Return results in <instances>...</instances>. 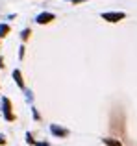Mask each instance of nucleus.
Segmentation results:
<instances>
[{"mask_svg": "<svg viewBox=\"0 0 137 146\" xmlns=\"http://www.w3.org/2000/svg\"><path fill=\"white\" fill-rule=\"evenodd\" d=\"M2 111H4V115H6L7 120H13V115H11V104H9L7 98H2Z\"/></svg>", "mask_w": 137, "mask_h": 146, "instance_id": "obj_1", "label": "nucleus"}, {"mask_svg": "<svg viewBox=\"0 0 137 146\" xmlns=\"http://www.w3.org/2000/svg\"><path fill=\"white\" fill-rule=\"evenodd\" d=\"M102 19L109 22H117L120 19H124V13H102Z\"/></svg>", "mask_w": 137, "mask_h": 146, "instance_id": "obj_2", "label": "nucleus"}, {"mask_svg": "<svg viewBox=\"0 0 137 146\" xmlns=\"http://www.w3.org/2000/svg\"><path fill=\"white\" fill-rule=\"evenodd\" d=\"M37 22H39V24H47V22H50V21H54V15L52 13H41L39 17L35 19Z\"/></svg>", "mask_w": 137, "mask_h": 146, "instance_id": "obj_3", "label": "nucleus"}, {"mask_svg": "<svg viewBox=\"0 0 137 146\" xmlns=\"http://www.w3.org/2000/svg\"><path fill=\"white\" fill-rule=\"evenodd\" d=\"M50 131L54 133V135H58V137H65L67 133H68L67 129H63V128H58L56 124H52V126H50Z\"/></svg>", "mask_w": 137, "mask_h": 146, "instance_id": "obj_4", "label": "nucleus"}, {"mask_svg": "<svg viewBox=\"0 0 137 146\" xmlns=\"http://www.w3.org/2000/svg\"><path fill=\"white\" fill-rule=\"evenodd\" d=\"M13 78L17 82L19 87H24V82H22V76H21V70H13Z\"/></svg>", "mask_w": 137, "mask_h": 146, "instance_id": "obj_5", "label": "nucleus"}, {"mask_svg": "<svg viewBox=\"0 0 137 146\" xmlns=\"http://www.w3.org/2000/svg\"><path fill=\"white\" fill-rule=\"evenodd\" d=\"M7 32H9V26H7V24H2V26H0V37H4Z\"/></svg>", "mask_w": 137, "mask_h": 146, "instance_id": "obj_6", "label": "nucleus"}, {"mask_svg": "<svg viewBox=\"0 0 137 146\" xmlns=\"http://www.w3.org/2000/svg\"><path fill=\"white\" fill-rule=\"evenodd\" d=\"M104 143L108 144V146H120L119 141H111V139H104Z\"/></svg>", "mask_w": 137, "mask_h": 146, "instance_id": "obj_7", "label": "nucleus"}, {"mask_svg": "<svg viewBox=\"0 0 137 146\" xmlns=\"http://www.w3.org/2000/svg\"><path fill=\"white\" fill-rule=\"evenodd\" d=\"M26 143H28V144H35V141L32 139V135H30V133L26 135Z\"/></svg>", "mask_w": 137, "mask_h": 146, "instance_id": "obj_8", "label": "nucleus"}, {"mask_svg": "<svg viewBox=\"0 0 137 146\" xmlns=\"http://www.w3.org/2000/svg\"><path fill=\"white\" fill-rule=\"evenodd\" d=\"M28 35H30V30H24L22 32V39H28Z\"/></svg>", "mask_w": 137, "mask_h": 146, "instance_id": "obj_9", "label": "nucleus"}, {"mask_svg": "<svg viewBox=\"0 0 137 146\" xmlns=\"http://www.w3.org/2000/svg\"><path fill=\"white\" fill-rule=\"evenodd\" d=\"M37 146H50V144H48V143H35Z\"/></svg>", "mask_w": 137, "mask_h": 146, "instance_id": "obj_10", "label": "nucleus"}, {"mask_svg": "<svg viewBox=\"0 0 137 146\" xmlns=\"http://www.w3.org/2000/svg\"><path fill=\"white\" fill-rule=\"evenodd\" d=\"M4 143H6V139H4V137L0 135V144H4Z\"/></svg>", "mask_w": 137, "mask_h": 146, "instance_id": "obj_11", "label": "nucleus"}, {"mask_svg": "<svg viewBox=\"0 0 137 146\" xmlns=\"http://www.w3.org/2000/svg\"><path fill=\"white\" fill-rule=\"evenodd\" d=\"M2 63H4V61H2V57H0V67H4V65H2Z\"/></svg>", "mask_w": 137, "mask_h": 146, "instance_id": "obj_12", "label": "nucleus"}, {"mask_svg": "<svg viewBox=\"0 0 137 146\" xmlns=\"http://www.w3.org/2000/svg\"><path fill=\"white\" fill-rule=\"evenodd\" d=\"M72 2H80V0H72Z\"/></svg>", "mask_w": 137, "mask_h": 146, "instance_id": "obj_13", "label": "nucleus"}]
</instances>
